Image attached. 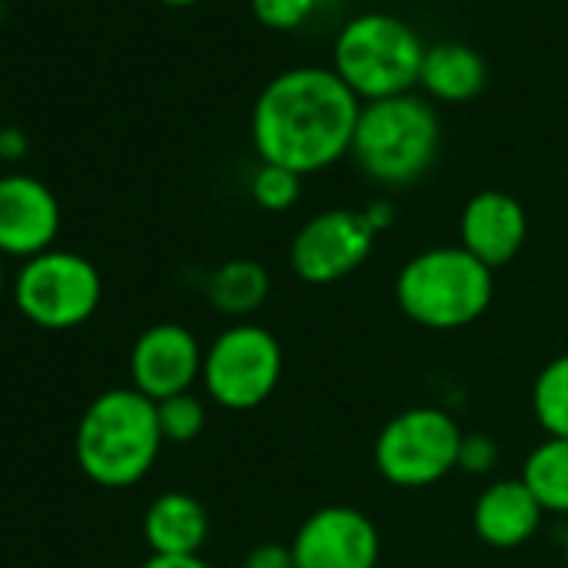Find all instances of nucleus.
I'll use <instances>...</instances> for the list:
<instances>
[{"label": "nucleus", "instance_id": "nucleus-9", "mask_svg": "<svg viewBox=\"0 0 568 568\" xmlns=\"http://www.w3.org/2000/svg\"><path fill=\"white\" fill-rule=\"evenodd\" d=\"M375 227L365 211L332 207L305 221L292 241V271L305 284H335L352 277L375 247Z\"/></svg>", "mask_w": 568, "mask_h": 568}, {"label": "nucleus", "instance_id": "nucleus-17", "mask_svg": "<svg viewBox=\"0 0 568 568\" xmlns=\"http://www.w3.org/2000/svg\"><path fill=\"white\" fill-rule=\"evenodd\" d=\"M271 295V274L261 261L234 257L207 277V302L227 318H247Z\"/></svg>", "mask_w": 568, "mask_h": 568}, {"label": "nucleus", "instance_id": "nucleus-22", "mask_svg": "<svg viewBox=\"0 0 568 568\" xmlns=\"http://www.w3.org/2000/svg\"><path fill=\"white\" fill-rule=\"evenodd\" d=\"M318 8V0H251L254 18L271 28V31H295L302 28L312 11Z\"/></svg>", "mask_w": 568, "mask_h": 568}, {"label": "nucleus", "instance_id": "nucleus-13", "mask_svg": "<svg viewBox=\"0 0 568 568\" xmlns=\"http://www.w3.org/2000/svg\"><path fill=\"white\" fill-rule=\"evenodd\" d=\"M458 231H462V247L495 271L518 257L528 237V217L511 194L491 187L468 197Z\"/></svg>", "mask_w": 568, "mask_h": 568}, {"label": "nucleus", "instance_id": "nucleus-21", "mask_svg": "<svg viewBox=\"0 0 568 568\" xmlns=\"http://www.w3.org/2000/svg\"><path fill=\"white\" fill-rule=\"evenodd\" d=\"M251 197L264 211H288L302 197V174L277 164H261L251 178Z\"/></svg>", "mask_w": 568, "mask_h": 568}, {"label": "nucleus", "instance_id": "nucleus-16", "mask_svg": "<svg viewBox=\"0 0 568 568\" xmlns=\"http://www.w3.org/2000/svg\"><path fill=\"white\" fill-rule=\"evenodd\" d=\"M418 84L445 104H465L475 101L488 84V64L485 58L458 41H442L425 51Z\"/></svg>", "mask_w": 568, "mask_h": 568}, {"label": "nucleus", "instance_id": "nucleus-12", "mask_svg": "<svg viewBox=\"0 0 568 568\" xmlns=\"http://www.w3.org/2000/svg\"><path fill=\"white\" fill-rule=\"evenodd\" d=\"M61 231V204L34 174L0 178V254L38 257L51 251Z\"/></svg>", "mask_w": 568, "mask_h": 568}, {"label": "nucleus", "instance_id": "nucleus-14", "mask_svg": "<svg viewBox=\"0 0 568 568\" xmlns=\"http://www.w3.org/2000/svg\"><path fill=\"white\" fill-rule=\"evenodd\" d=\"M541 515L545 508L521 478H498L478 491L471 505V528L491 548H518L538 531Z\"/></svg>", "mask_w": 568, "mask_h": 568}, {"label": "nucleus", "instance_id": "nucleus-20", "mask_svg": "<svg viewBox=\"0 0 568 568\" xmlns=\"http://www.w3.org/2000/svg\"><path fill=\"white\" fill-rule=\"evenodd\" d=\"M158 425H161L164 442L187 445V442H194L204 432V425H207V405L194 392L164 398V402H158Z\"/></svg>", "mask_w": 568, "mask_h": 568}, {"label": "nucleus", "instance_id": "nucleus-27", "mask_svg": "<svg viewBox=\"0 0 568 568\" xmlns=\"http://www.w3.org/2000/svg\"><path fill=\"white\" fill-rule=\"evenodd\" d=\"M24 154V134L4 128V158H21Z\"/></svg>", "mask_w": 568, "mask_h": 568}, {"label": "nucleus", "instance_id": "nucleus-6", "mask_svg": "<svg viewBox=\"0 0 568 568\" xmlns=\"http://www.w3.org/2000/svg\"><path fill=\"white\" fill-rule=\"evenodd\" d=\"M465 432L432 405H415L395 415L375 438V468L398 488H428L458 468Z\"/></svg>", "mask_w": 568, "mask_h": 568}, {"label": "nucleus", "instance_id": "nucleus-28", "mask_svg": "<svg viewBox=\"0 0 568 568\" xmlns=\"http://www.w3.org/2000/svg\"><path fill=\"white\" fill-rule=\"evenodd\" d=\"M161 4H168V8H191V4H197V0H161Z\"/></svg>", "mask_w": 568, "mask_h": 568}, {"label": "nucleus", "instance_id": "nucleus-5", "mask_svg": "<svg viewBox=\"0 0 568 568\" xmlns=\"http://www.w3.org/2000/svg\"><path fill=\"white\" fill-rule=\"evenodd\" d=\"M425 44L392 14H362L345 24L335 41V74L358 101H385L408 94L418 84Z\"/></svg>", "mask_w": 568, "mask_h": 568}, {"label": "nucleus", "instance_id": "nucleus-25", "mask_svg": "<svg viewBox=\"0 0 568 568\" xmlns=\"http://www.w3.org/2000/svg\"><path fill=\"white\" fill-rule=\"evenodd\" d=\"M141 568H214L201 555H151Z\"/></svg>", "mask_w": 568, "mask_h": 568}, {"label": "nucleus", "instance_id": "nucleus-4", "mask_svg": "<svg viewBox=\"0 0 568 568\" xmlns=\"http://www.w3.org/2000/svg\"><path fill=\"white\" fill-rule=\"evenodd\" d=\"M438 114L415 94L362 104L352 154L358 168L385 187L415 184L438 158Z\"/></svg>", "mask_w": 568, "mask_h": 568}, {"label": "nucleus", "instance_id": "nucleus-1", "mask_svg": "<svg viewBox=\"0 0 568 568\" xmlns=\"http://www.w3.org/2000/svg\"><path fill=\"white\" fill-rule=\"evenodd\" d=\"M358 118L362 101L335 71L292 68L254 101V151L261 164H277L305 178L352 151Z\"/></svg>", "mask_w": 568, "mask_h": 568}, {"label": "nucleus", "instance_id": "nucleus-15", "mask_svg": "<svg viewBox=\"0 0 568 568\" xmlns=\"http://www.w3.org/2000/svg\"><path fill=\"white\" fill-rule=\"evenodd\" d=\"M207 531V508L187 491H164L144 511V538L151 555H197Z\"/></svg>", "mask_w": 568, "mask_h": 568}, {"label": "nucleus", "instance_id": "nucleus-29", "mask_svg": "<svg viewBox=\"0 0 568 568\" xmlns=\"http://www.w3.org/2000/svg\"><path fill=\"white\" fill-rule=\"evenodd\" d=\"M4 284H8V277H4V254H0V298H4Z\"/></svg>", "mask_w": 568, "mask_h": 568}, {"label": "nucleus", "instance_id": "nucleus-11", "mask_svg": "<svg viewBox=\"0 0 568 568\" xmlns=\"http://www.w3.org/2000/svg\"><path fill=\"white\" fill-rule=\"evenodd\" d=\"M204 348L201 342L178 322L151 325L138 335L131 348V388H138L154 405L174 395H184L201 382Z\"/></svg>", "mask_w": 568, "mask_h": 568}, {"label": "nucleus", "instance_id": "nucleus-23", "mask_svg": "<svg viewBox=\"0 0 568 568\" xmlns=\"http://www.w3.org/2000/svg\"><path fill=\"white\" fill-rule=\"evenodd\" d=\"M498 465V445L488 435H465L458 452V468L468 475H488Z\"/></svg>", "mask_w": 568, "mask_h": 568}, {"label": "nucleus", "instance_id": "nucleus-30", "mask_svg": "<svg viewBox=\"0 0 568 568\" xmlns=\"http://www.w3.org/2000/svg\"><path fill=\"white\" fill-rule=\"evenodd\" d=\"M0 161H8L4 158V128H0Z\"/></svg>", "mask_w": 568, "mask_h": 568}, {"label": "nucleus", "instance_id": "nucleus-31", "mask_svg": "<svg viewBox=\"0 0 568 568\" xmlns=\"http://www.w3.org/2000/svg\"><path fill=\"white\" fill-rule=\"evenodd\" d=\"M561 551H565V565H568V531H565V541H561Z\"/></svg>", "mask_w": 568, "mask_h": 568}, {"label": "nucleus", "instance_id": "nucleus-8", "mask_svg": "<svg viewBox=\"0 0 568 568\" xmlns=\"http://www.w3.org/2000/svg\"><path fill=\"white\" fill-rule=\"evenodd\" d=\"M281 372L284 352L267 328L231 325L204 348L201 382L224 412H254L274 395Z\"/></svg>", "mask_w": 568, "mask_h": 568}, {"label": "nucleus", "instance_id": "nucleus-2", "mask_svg": "<svg viewBox=\"0 0 568 568\" xmlns=\"http://www.w3.org/2000/svg\"><path fill=\"white\" fill-rule=\"evenodd\" d=\"M164 445L158 405L138 388H111L98 395L74 435L81 471L101 488H131L158 462Z\"/></svg>", "mask_w": 568, "mask_h": 568}, {"label": "nucleus", "instance_id": "nucleus-3", "mask_svg": "<svg viewBox=\"0 0 568 568\" xmlns=\"http://www.w3.org/2000/svg\"><path fill=\"white\" fill-rule=\"evenodd\" d=\"M495 295L491 267L462 244H442L415 254L395 277V302L428 332H458L475 325Z\"/></svg>", "mask_w": 568, "mask_h": 568}, {"label": "nucleus", "instance_id": "nucleus-26", "mask_svg": "<svg viewBox=\"0 0 568 568\" xmlns=\"http://www.w3.org/2000/svg\"><path fill=\"white\" fill-rule=\"evenodd\" d=\"M365 217H368V224L382 234L385 227H392V221H395V207H392L388 201H375V204H368V207H365Z\"/></svg>", "mask_w": 568, "mask_h": 568}, {"label": "nucleus", "instance_id": "nucleus-19", "mask_svg": "<svg viewBox=\"0 0 568 568\" xmlns=\"http://www.w3.org/2000/svg\"><path fill=\"white\" fill-rule=\"evenodd\" d=\"M531 412L548 438H568V352L538 372L531 385Z\"/></svg>", "mask_w": 568, "mask_h": 568}, {"label": "nucleus", "instance_id": "nucleus-18", "mask_svg": "<svg viewBox=\"0 0 568 568\" xmlns=\"http://www.w3.org/2000/svg\"><path fill=\"white\" fill-rule=\"evenodd\" d=\"M521 481L551 515L568 518V438H545L521 465Z\"/></svg>", "mask_w": 568, "mask_h": 568}, {"label": "nucleus", "instance_id": "nucleus-24", "mask_svg": "<svg viewBox=\"0 0 568 568\" xmlns=\"http://www.w3.org/2000/svg\"><path fill=\"white\" fill-rule=\"evenodd\" d=\"M244 568H298V565H295L292 545L264 541V545H254V548L247 551Z\"/></svg>", "mask_w": 568, "mask_h": 568}, {"label": "nucleus", "instance_id": "nucleus-7", "mask_svg": "<svg viewBox=\"0 0 568 568\" xmlns=\"http://www.w3.org/2000/svg\"><path fill=\"white\" fill-rule=\"evenodd\" d=\"M101 271L74 251H44L18 271L14 298L21 315L44 332L81 328L101 305Z\"/></svg>", "mask_w": 568, "mask_h": 568}, {"label": "nucleus", "instance_id": "nucleus-10", "mask_svg": "<svg viewBox=\"0 0 568 568\" xmlns=\"http://www.w3.org/2000/svg\"><path fill=\"white\" fill-rule=\"evenodd\" d=\"M292 551L298 568H375L382 538L365 511L325 505L298 525Z\"/></svg>", "mask_w": 568, "mask_h": 568}]
</instances>
